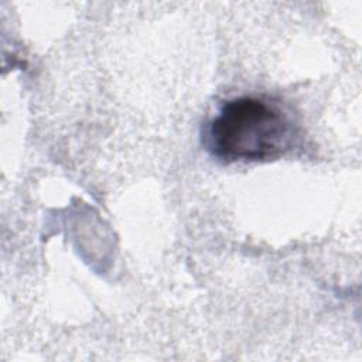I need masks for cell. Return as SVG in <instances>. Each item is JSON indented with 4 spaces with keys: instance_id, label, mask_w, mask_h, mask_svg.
<instances>
[{
    "instance_id": "6da1fadb",
    "label": "cell",
    "mask_w": 362,
    "mask_h": 362,
    "mask_svg": "<svg viewBox=\"0 0 362 362\" xmlns=\"http://www.w3.org/2000/svg\"><path fill=\"white\" fill-rule=\"evenodd\" d=\"M297 137L291 116L276 102L240 96L223 103L206 130V146L225 161H263L288 151Z\"/></svg>"
}]
</instances>
